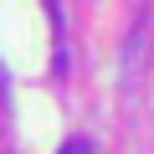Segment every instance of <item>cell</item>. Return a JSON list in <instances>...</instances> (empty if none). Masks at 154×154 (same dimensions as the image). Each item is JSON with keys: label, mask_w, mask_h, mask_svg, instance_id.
Here are the masks:
<instances>
[{"label": "cell", "mask_w": 154, "mask_h": 154, "mask_svg": "<svg viewBox=\"0 0 154 154\" xmlns=\"http://www.w3.org/2000/svg\"><path fill=\"white\" fill-rule=\"evenodd\" d=\"M57 154H93V144H88V139H67Z\"/></svg>", "instance_id": "obj_1"}]
</instances>
